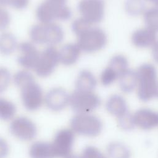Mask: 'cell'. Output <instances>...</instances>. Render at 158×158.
<instances>
[{"label":"cell","instance_id":"8d00e7d4","mask_svg":"<svg viewBox=\"0 0 158 158\" xmlns=\"http://www.w3.org/2000/svg\"><path fill=\"white\" fill-rule=\"evenodd\" d=\"M148 1L158 7V0H148Z\"/></svg>","mask_w":158,"mask_h":158},{"label":"cell","instance_id":"5b68a950","mask_svg":"<svg viewBox=\"0 0 158 158\" xmlns=\"http://www.w3.org/2000/svg\"><path fill=\"white\" fill-rule=\"evenodd\" d=\"M69 104L72 109L77 114H89L101 104V99L93 91L75 90L70 96Z\"/></svg>","mask_w":158,"mask_h":158},{"label":"cell","instance_id":"d6a6232c","mask_svg":"<svg viewBox=\"0 0 158 158\" xmlns=\"http://www.w3.org/2000/svg\"><path fill=\"white\" fill-rule=\"evenodd\" d=\"M29 0H0L2 6H9L17 9H23L27 7Z\"/></svg>","mask_w":158,"mask_h":158},{"label":"cell","instance_id":"4fadbf2b","mask_svg":"<svg viewBox=\"0 0 158 158\" xmlns=\"http://www.w3.org/2000/svg\"><path fill=\"white\" fill-rule=\"evenodd\" d=\"M44 100L49 109L54 111H59L69 104L70 96L65 89L55 88L47 93Z\"/></svg>","mask_w":158,"mask_h":158},{"label":"cell","instance_id":"7402d4cb","mask_svg":"<svg viewBox=\"0 0 158 158\" xmlns=\"http://www.w3.org/2000/svg\"><path fill=\"white\" fill-rule=\"evenodd\" d=\"M107 152L111 158H130L131 152L128 148L119 142H113L107 147Z\"/></svg>","mask_w":158,"mask_h":158},{"label":"cell","instance_id":"603a6c76","mask_svg":"<svg viewBox=\"0 0 158 158\" xmlns=\"http://www.w3.org/2000/svg\"><path fill=\"white\" fill-rule=\"evenodd\" d=\"M108 66L115 72L118 75V77H120L128 69V62L125 56L122 55H116L111 58Z\"/></svg>","mask_w":158,"mask_h":158},{"label":"cell","instance_id":"cb8c5ba5","mask_svg":"<svg viewBox=\"0 0 158 158\" xmlns=\"http://www.w3.org/2000/svg\"><path fill=\"white\" fill-rule=\"evenodd\" d=\"M16 112L15 105L10 101L0 98V118L9 120L14 117Z\"/></svg>","mask_w":158,"mask_h":158},{"label":"cell","instance_id":"74e56055","mask_svg":"<svg viewBox=\"0 0 158 158\" xmlns=\"http://www.w3.org/2000/svg\"><path fill=\"white\" fill-rule=\"evenodd\" d=\"M156 96L158 97V84H157V90H156Z\"/></svg>","mask_w":158,"mask_h":158},{"label":"cell","instance_id":"277c9868","mask_svg":"<svg viewBox=\"0 0 158 158\" xmlns=\"http://www.w3.org/2000/svg\"><path fill=\"white\" fill-rule=\"evenodd\" d=\"M70 126L73 131L86 136H96L102 128L101 120L98 117L89 114L76 115L71 120Z\"/></svg>","mask_w":158,"mask_h":158},{"label":"cell","instance_id":"8992f818","mask_svg":"<svg viewBox=\"0 0 158 158\" xmlns=\"http://www.w3.org/2000/svg\"><path fill=\"white\" fill-rule=\"evenodd\" d=\"M107 43L105 32L98 27H90L78 36L77 45L85 52H93L102 49Z\"/></svg>","mask_w":158,"mask_h":158},{"label":"cell","instance_id":"3957f363","mask_svg":"<svg viewBox=\"0 0 158 158\" xmlns=\"http://www.w3.org/2000/svg\"><path fill=\"white\" fill-rule=\"evenodd\" d=\"M64 36L62 28L52 22L34 25L30 31V36L32 41L40 44H57L63 40Z\"/></svg>","mask_w":158,"mask_h":158},{"label":"cell","instance_id":"83f0119b","mask_svg":"<svg viewBox=\"0 0 158 158\" xmlns=\"http://www.w3.org/2000/svg\"><path fill=\"white\" fill-rule=\"evenodd\" d=\"M118 75L109 66L106 67L101 73L100 79L101 82L104 86H109L113 83L117 79H118Z\"/></svg>","mask_w":158,"mask_h":158},{"label":"cell","instance_id":"e0dca14e","mask_svg":"<svg viewBox=\"0 0 158 158\" xmlns=\"http://www.w3.org/2000/svg\"><path fill=\"white\" fill-rule=\"evenodd\" d=\"M106 106L107 111L117 118L128 112L126 101L118 94L111 96L107 101Z\"/></svg>","mask_w":158,"mask_h":158},{"label":"cell","instance_id":"4dcf8cb0","mask_svg":"<svg viewBox=\"0 0 158 158\" xmlns=\"http://www.w3.org/2000/svg\"><path fill=\"white\" fill-rule=\"evenodd\" d=\"M10 79L11 75L9 71L4 67H0V93L7 88Z\"/></svg>","mask_w":158,"mask_h":158},{"label":"cell","instance_id":"30bf717a","mask_svg":"<svg viewBox=\"0 0 158 158\" xmlns=\"http://www.w3.org/2000/svg\"><path fill=\"white\" fill-rule=\"evenodd\" d=\"M75 136L73 131L69 129H62L56 134L52 143L56 157H67L72 150Z\"/></svg>","mask_w":158,"mask_h":158},{"label":"cell","instance_id":"e575fe53","mask_svg":"<svg viewBox=\"0 0 158 158\" xmlns=\"http://www.w3.org/2000/svg\"><path fill=\"white\" fill-rule=\"evenodd\" d=\"M9 153V146L6 141L0 138V158H5Z\"/></svg>","mask_w":158,"mask_h":158},{"label":"cell","instance_id":"ba28073f","mask_svg":"<svg viewBox=\"0 0 158 158\" xmlns=\"http://www.w3.org/2000/svg\"><path fill=\"white\" fill-rule=\"evenodd\" d=\"M105 3L104 0H81L78 9L82 17L91 24L102 21L104 15Z\"/></svg>","mask_w":158,"mask_h":158},{"label":"cell","instance_id":"4316f807","mask_svg":"<svg viewBox=\"0 0 158 158\" xmlns=\"http://www.w3.org/2000/svg\"><path fill=\"white\" fill-rule=\"evenodd\" d=\"M34 80L35 78L32 74L25 70L19 71L14 76V82L15 85L20 88Z\"/></svg>","mask_w":158,"mask_h":158},{"label":"cell","instance_id":"52a82bcc","mask_svg":"<svg viewBox=\"0 0 158 158\" xmlns=\"http://www.w3.org/2000/svg\"><path fill=\"white\" fill-rule=\"evenodd\" d=\"M59 62V51L52 46H49L40 53L34 70L39 77H47L53 72Z\"/></svg>","mask_w":158,"mask_h":158},{"label":"cell","instance_id":"ffe728a7","mask_svg":"<svg viewBox=\"0 0 158 158\" xmlns=\"http://www.w3.org/2000/svg\"><path fill=\"white\" fill-rule=\"evenodd\" d=\"M118 80L121 90L126 93L132 92L137 85L136 73L129 69L119 77Z\"/></svg>","mask_w":158,"mask_h":158},{"label":"cell","instance_id":"484cf974","mask_svg":"<svg viewBox=\"0 0 158 158\" xmlns=\"http://www.w3.org/2000/svg\"><path fill=\"white\" fill-rule=\"evenodd\" d=\"M145 7L144 0H127L125 3V8L127 12L132 16H137L141 14L144 12Z\"/></svg>","mask_w":158,"mask_h":158},{"label":"cell","instance_id":"5bb4252c","mask_svg":"<svg viewBox=\"0 0 158 158\" xmlns=\"http://www.w3.org/2000/svg\"><path fill=\"white\" fill-rule=\"evenodd\" d=\"M135 125L143 130H150L158 126V112L149 109L138 110L133 115Z\"/></svg>","mask_w":158,"mask_h":158},{"label":"cell","instance_id":"8fae6325","mask_svg":"<svg viewBox=\"0 0 158 158\" xmlns=\"http://www.w3.org/2000/svg\"><path fill=\"white\" fill-rule=\"evenodd\" d=\"M10 131L15 137L23 141L33 139L37 133V129L35 123L25 117L15 118L10 123Z\"/></svg>","mask_w":158,"mask_h":158},{"label":"cell","instance_id":"9c48e42d","mask_svg":"<svg viewBox=\"0 0 158 158\" xmlns=\"http://www.w3.org/2000/svg\"><path fill=\"white\" fill-rule=\"evenodd\" d=\"M20 89L22 101L27 110H36L41 106L43 101V91L35 80L24 85Z\"/></svg>","mask_w":158,"mask_h":158},{"label":"cell","instance_id":"d590c367","mask_svg":"<svg viewBox=\"0 0 158 158\" xmlns=\"http://www.w3.org/2000/svg\"><path fill=\"white\" fill-rule=\"evenodd\" d=\"M152 57L154 60L158 63V41L152 46Z\"/></svg>","mask_w":158,"mask_h":158},{"label":"cell","instance_id":"7c38bea8","mask_svg":"<svg viewBox=\"0 0 158 158\" xmlns=\"http://www.w3.org/2000/svg\"><path fill=\"white\" fill-rule=\"evenodd\" d=\"M18 48L21 53L17 58L19 64L27 69H34L40 55L35 46L30 42H22Z\"/></svg>","mask_w":158,"mask_h":158},{"label":"cell","instance_id":"f1b7e54d","mask_svg":"<svg viewBox=\"0 0 158 158\" xmlns=\"http://www.w3.org/2000/svg\"><path fill=\"white\" fill-rule=\"evenodd\" d=\"M91 24L83 17L76 19L72 24V30L73 33L79 36L86 30L89 29Z\"/></svg>","mask_w":158,"mask_h":158},{"label":"cell","instance_id":"2e32d148","mask_svg":"<svg viewBox=\"0 0 158 158\" xmlns=\"http://www.w3.org/2000/svg\"><path fill=\"white\" fill-rule=\"evenodd\" d=\"M80 51L77 44H65L59 51V61L65 65H72L78 60Z\"/></svg>","mask_w":158,"mask_h":158},{"label":"cell","instance_id":"44dd1931","mask_svg":"<svg viewBox=\"0 0 158 158\" xmlns=\"http://www.w3.org/2000/svg\"><path fill=\"white\" fill-rule=\"evenodd\" d=\"M17 47L15 36L10 33H2L0 35V52L4 55L12 53Z\"/></svg>","mask_w":158,"mask_h":158},{"label":"cell","instance_id":"d4e9b609","mask_svg":"<svg viewBox=\"0 0 158 158\" xmlns=\"http://www.w3.org/2000/svg\"><path fill=\"white\" fill-rule=\"evenodd\" d=\"M144 21L147 28L158 31V7H154L146 10L144 14Z\"/></svg>","mask_w":158,"mask_h":158},{"label":"cell","instance_id":"ac0fdd59","mask_svg":"<svg viewBox=\"0 0 158 158\" xmlns=\"http://www.w3.org/2000/svg\"><path fill=\"white\" fill-rule=\"evenodd\" d=\"M31 158H55L56 155L52 143L38 141L34 143L29 151Z\"/></svg>","mask_w":158,"mask_h":158},{"label":"cell","instance_id":"6da1fadb","mask_svg":"<svg viewBox=\"0 0 158 158\" xmlns=\"http://www.w3.org/2000/svg\"><path fill=\"white\" fill-rule=\"evenodd\" d=\"M136 73L138 96L144 102L148 101L156 95L158 84L156 69L153 65L146 63L141 65Z\"/></svg>","mask_w":158,"mask_h":158},{"label":"cell","instance_id":"f546056e","mask_svg":"<svg viewBox=\"0 0 158 158\" xmlns=\"http://www.w3.org/2000/svg\"><path fill=\"white\" fill-rule=\"evenodd\" d=\"M118 123L120 127L125 130H132L136 126L134 122L133 115H131L129 112L118 117Z\"/></svg>","mask_w":158,"mask_h":158},{"label":"cell","instance_id":"836d02e7","mask_svg":"<svg viewBox=\"0 0 158 158\" xmlns=\"http://www.w3.org/2000/svg\"><path fill=\"white\" fill-rule=\"evenodd\" d=\"M10 22V15L8 11L0 4V30L7 28Z\"/></svg>","mask_w":158,"mask_h":158},{"label":"cell","instance_id":"d6986e66","mask_svg":"<svg viewBox=\"0 0 158 158\" xmlns=\"http://www.w3.org/2000/svg\"><path fill=\"white\" fill-rule=\"evenodd\" d=\"M97 85V81L94 75L89 70H81L77 78L76 89L82 91H93Z\"/></svg>","mask_w":158,"mask_h":158},{"label":"cell","instance_id":"7a4b0ae2","mask_svg":"<svg viewBox=\"0 0 158 158\" xmlns=\"http://www.w3.org/2000/svg\"><path fill=\"white\" fill-rule=\"evenodd\" d=\"M66 2L67 0H45L37 7V19L43 24L52 23L56 19L69 20L72 11Z\"/></svg>","mask_w":158,"mask_h":158},{"label":"cell","instance_id":"1f68e13d","mask_svg":"<svg viewBox=\"0 0 158 158\" xmlns=\"http://www.w3.org/2000/svg\"><path fill=\"white\" fill-rule=\"evenodd\" d=\"M80 158H107L98 149L93 146H87Z\"/></svg>","mask_w":158,"mask_h":158},{"label":"cell","instance_id":"9a60e30c","mask_svg":"<svg viewBox=\"0 0 158 158\" xmlns=\"http://www.w3.org/2000/svg\"><path fill=\"white\" fill-rule=\"evenodd\" d=\"M156 39V32L147 27L136 30L131 36L133 44L138 48L153 46L157 42Z\"/></svg>","mask_w":158,"mask_h":158}]
</instances>
